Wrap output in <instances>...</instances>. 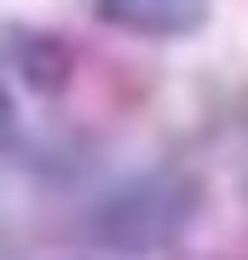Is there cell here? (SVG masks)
Masks as SVG:
<instances>
[{"label": "cell", "instance_id": "6da1fadb", "mask_svg": "<svg viewBox=\"0 0 248 260\" xmlns=\"http://www.w3.org/2000/svg\"><path fill=\"white\" fill-rule=\"evenodd\" d=\"M196 179L179 168H150L133 174L127 185H116L92 208V232L121 254H156L167 243L185 237V225L196 220Z\"/></svg>", "mask_w": 248, "mask_h": 260}, {"label": "cell", "instance_id": "7a4b0ae2", "mask_svg": "<svg viewBox=\"0 0 248 260\" xmlns=\"http://www.w3.org/2000/svg\"><path fill=\"white\" fill-rule=\"evenodd\" d=\"M92 18L145 41H185L214 18V0H87Z\"/></svg>", "mask_w": 248, "mask_h": 260}, {"label": "cell", "instance_id": "3957f363", "mask_svg": "<svg viewBox=\"0 0 248 260\" xmlns=\"http://www.w3.org/2000/svg\"><path fill=\"white\" fill-rule=\"evenodd\" d=\"M12 64H18V75L35 93L58 99L75 75V47L58 29H12Z\"/></svg>", "mask_w": 248, "mask_h": 260}, {"label": "cell", "instance_id": "277c9868", "mask_svg": "<svg viewBox=\"0 0 248 260\" xmlns=\"http://www.w3.org/2000/svg\"><path fill=\"white\" fill-rule=\"evenodd\" d=\"M18 150V99H12L6 75H0V162Z\"/></svg>", "mask_w": 248, "mask_h": 260}]
</instances>
